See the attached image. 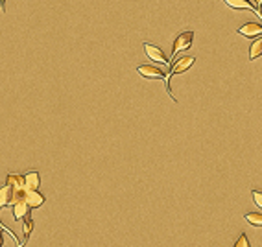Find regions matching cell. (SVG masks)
Segmentation results:
<instances>
[{
  "label": "cell",
  "mask_w": 262,
  "mask_h": 247,
  "mask_svg": "<svg viewBox=\"0 0 262 247\" xmlns=\"http://www.w3.org/2000/svg\"><path fill=\"white\" fill-rule=\"evenodd\" d=\"M194 61H196V59H194L192 56H185V57H179L176 63H174V65L170 67V74H168V78H166V91H168V94H170V96H172V91H170V78H174L176 74H181V72L188 71L192 65H194ZM172 100H176V98L172 96Z\"/></svg>",
  "instance_id": "obj_1"
},
{
  "label": "cell",
  "mask_w": 262,
  "mask_h": 247,
  "mask_svg": "<svg viewBox=\"0 0 262 247\" xmlns=\"http://www.w3.org/2000/svg\"><path fill=\"white\" fill-rule=\"evenodd\" d=\"M192 41H194V32H181V34L176 37V41H174V46H172V57L176 59V54L190 48Z\"/></svg>",
  "instance_id": "obj_2"
},
{
  "label": "cell",
  "mask_w": 262,
  "mask_h": 247,
  "mask_svg": "<svg viewBox=\"0 0 262 247\" xmlns=\"http://www.w3.org/2000/svg\"><path fill=\"white\" fill-rule=\"evenodd\" d=\"M137 72L146 79H164L166 81V78H168V74H164L159 67H153V65H139Z\"/></svg>",
  "instance_id": "obj_3"
},
{
  "label": "cell",
  "mask_w": 262,
  "mask_h": 247,
  "mask_svg": "<svg viewBox=\"0 0 262 247\" xmlns=\"http://www.w3.org/2000/svg\"><path fill=\"white\" fill-rule=\"evenodd\" d=\"M142 48L146 52V56L151 59V61H155V63H163V65H168V57L163 54V50L155 46V44H150V42H144L142 44Z\"/></svg>",
  "instance_id": "obj_4"
},
{
  "label": "cell",
  "mask_w": 262,
  "mask_h": 247,
  "mask_svg": "<svg viewBox=\"0 0 262 247\" xmlns=\"http://www.w3.org/2000/svg\"><path fill=\"white\" fill-rule=\"evenodd\" d=\"M22 201H24L30 209H39L46 199H44V196L39 190H24V194H22Z\"/></svg>",
  "instance_id": "obj_5"
},
{
  "label": "cell",
  "mask_w": 262,
  "mask_h": 247,
  "mask_svg": "<svg viewBox=\"0 0 262 247\" xmlns=\"http://www.w3.org/2000/svg\"><path fill=\"white\" fill-rule=\"evenodd\" d=\"M238 34L242 37H248V39L259 37L262 35V24H259V22H248V24H244V26L238 28Z\"/></svg>",
  "instance_id": "obj_6"
},
{
  "label": "cell",
  "mask_w": 262,
  "mask_h": 247,
  "mask_svg": "<svg viewBox=\"0 0 262 247\" xmlns=\"http://www.w3.org/2000/svg\"><path fill=\"white\" fill-rule=\"evenodd\" d=\"M24 190H39V186H41V176H39V172L36 170H32L28 174H24Z\"/></svg>",
  "instance_id": "obj_7"
},
{
  "label": "cell",
  "mask_w": 262,
  "mask_h": 247,
  "mask_svg": "<svg viewBox=\"0 0 262 247\" xmlns=\"http://www.w3.org/2000/svg\"><path fill=\"white\" fill-rule=\"evenodd\" d=\"M30 211H32V209H30V207L26 205L22 199L11 205V212H13V219H15V221H22V219L26 218V216H30Z\"/></svg>",
  "instance_id": "obj_8"
},
{
  "label": "cell",
  "mask_w": 262,
  "mask_h": 247,
  "mask_svg": "<svg viewBox=\"0 0 262 247\" xmlns=\"http://www.w3.org/2000/svg\"><path fill=\"white\" fill-rule=\"evenodd\" d=\"M13 205V190L4 184V186H0V211L4 209V207H11Z\"/></svg>",
  "instance_id": "obj_9"
},
{
  "label": "cell",
  "mask_w": 262,
  "mask_h": 247,
  "mask_svg": "<svg viewBox=\"0 0 262 247\" xmlns=\"http://www.w3.org/2000/svg\"><path fill=\"white\" fill-rule=\"evenodd\" d=\"M32 231H34V219L30 218V216H26V218L22 219V244H21L22 247L28 244L30 236H32Z\"/></svg>",
  "instance_id": "obj_10"
},
{
  "label": "cell",
  "mask_w": 262,
  "mask_h": 247,
  "mask_svg": "<svg viewBox=\"0 0 262 247\" xmlns=\"http://www.w3.org/2000/svg\"><path fill=\"white\" fill-rule=\"evenodd\" d=\"M224 4L231 9H255V6L249 0H224Z\"/></svg>",
  "instance_id": "obj_11"
},
{
  "label": "cell",
  "mask_w": 262,
  "mask_h": 247,
  "mask_svg": "<svg viewBox=\"0 0 262 247\" xmlns=\"http://www.w3.org/2000/svg\"><path fill=\"white\" fill-rule=\"evenodd\" d=\"M262 56V37L261 39H257L253 44H251V48H249V61H255L257 57Z\"/></svg>",
  "instance_id": "obj_12"
},
{
  "label": "cell",
  "mask_w": 262,
  "mask_h": 247,
  "mask_svg": "<svg viewBox=\"0 0 262 247\" xmlns=\"http://www.w3.org/2000/svg\"><path fill=\"white\" fill-rule=\"evenodd\" d=\"M244 219L251 223V225L255 227H262V214L261 212H248V214H244Z\"/></svg>",
  "instance_id": "obj_13"
},
{
  "label": "cell",
  "mask_w": 262,
  "mask_h": 247,
  "mask_svg": "<svg viewBox=\"0 0 262 247\" xmlns=\"http://www.w3.org/2000/svg\"><path fill=\"white\" fill-rule=\"evenodd\" d=\"M233 247H251V244H249V238L246 236V234H240V236H238V240L234 242Z\"/></svg>",
  "instance_id": "obj_14"
},
{
  "label": "cell",
  "mask_w": 262,
  "mask_h": 247,
  "mask_svg": "<svg viewBox=\"0 0 262 247\" xmlns=\"http://www.w3.org/2000/svg\"><path fill=\"white\" fill-rule=\"evenodd\" d=\"M251 198H253V201H255V205L259 207V209H262V192L253 190L251 192Z\"/></svg>",
  "instance_id": "obj_15"
},
{
  "label": "cell",
  "mask_w": 262,
  "mask_h": 247,
  "mask_svg": "<svg viewBox=\"0 0 262 247\" xmlns=\"http://www.w3.org/2000/svg\"><path fill=\"white\" fill-rule=\"evenodd\" d=\"M4 246V229H0V247Z\"/></svg>",
  "instance_id": "obj_16"
},
{
  "label": "cell",
  "mask_w": 262,
  "mask_h": 247,
  "mask_svg": "<svg viewBox=\"0 0 262 247\" xmlns=\"http://www.w3.org/2000/svg\"><path fill=\"white\" fill-rule=\"evenodd\" d=\"M253 4H255V7L257 6H262V0H253Z\"/></svg>",
  "instance_id": "obj_17"
},
{
  "label": "cell",
  "mask_w": 262,
  "mask_h": 247,
  "mask_svg": "<svg viewBox=\"0 0 262 247\" xmlns=\"http://www.w3.org/2000/svg\"><path fill=\"white\" fill-rule=\"evenodd\" d=\"M0 229H4V231H7V229H6V227H4V225H2V223H0Z\"/></svg>",
  "instance_id": "obj_18"
},
{
  "label": "cell",
  "mask_w": 262,
  "mask_h": 247,
  "mask_svg": "<svg viewBox=\"0 0 262 247\" xmlns=\"http://www.w3.org/2000/svg\"><path fill=\"white\" fill-rule=\"evenodd\" d=\"M261 17H262V9H261Z\"/></svg>",
  "instance_id": "obj_19"
}]
</instances>
